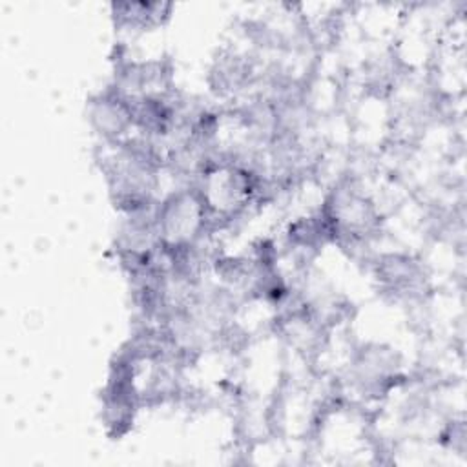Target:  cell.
<instances>
[{"instance_id":"5b68a950","label":"cell","mask_w":467,"mask_h":467,"mask_svg":"<svg viewBox=\"0 0 467 467\" xmlns=\"http://www.w3.org/2000/svg\"><path fill=\"white\" fill-rule=\"evenodd\" d=\"M171 13L170 4L161 2H119L111 4L117 27L130 31H148L162 26Z\"/></svg>"},{"instance_id":"277c9868","label":"cell","mask_w":467,"mask_h":467,"mask_svg":"<svg viewBox=\"0 0 467 467\" xmlns=\"http://www.w3.org/2000/svg\"><path fill=\"white\" fill-rule=\"evenodd\" d=\"M88 120L100 142H120L135 135L131 106L113 86L89 99Z\"/></svg>"},{"instance_id":"6da1fadb","label":"cell","mask_w":467,"mask_h":467,"mask_svg":"<svg viewBox=\"0 0 467 467\" xmlns=\"http://www.w3.org/2000/svg\"><path fill=\"white\" fill-rule=\"evenodd\" d=\"M319 212L328 224L332 243L341 248H367L381 232L383 217L378 204L350 175L334 182Z\"/></svg>"},{"instance_id":"3957f363","label":"cell","mask_w":467,"mask_h":467,"mask_svg":"<svg viewBox=\"0 0 467 467\" xmlns=\"http://www.w3.org/2000/svg\"><path fill=\"white\" fill-rule=\"evenodd\" d=\"M378 290L390 301L416 306L431 294L429 272L418 257L403 252L381 254L372 261Z\"/></svg>"},{"instance_id":"7a4b0ae2","label":"cell","mask_w":467,"mask_h":467,"mask_svg":"<svg viewBox=\"0 0 467 467\" xmlns=\"http://www.w3.org/2000/svg\"><path fill=\"white\" fill-rule=\"evenodd\" d=\"M343 379L363 403L383 401L392 390L407 381L394 350L383 345L358 348L348 361Z\"/></svg>"}]
</instances>
